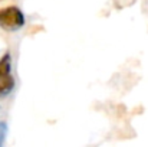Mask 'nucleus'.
<instances>
[{
	"label": "nucleus",
	"mask_w": 148,
	"mask_h": 147,
	"mask_svg": "<svg viewBox=\"0 0 148 147\" xmlns=\"http://www.w3.org/2000/svg\"><path fill=\"white\" fill-rule=\"evenodd\" d=\"M25 25V14L16 6L0 9V28L6 30H17Z\"/></svg>",
	"instance_id": "f257e3e1"
},
{
	"label": "nucleus",
	"mask_w": 148,
	"mask_h": 147,
	"mask_svg": "<svg viewBox=\"0 0 148 147\" xmlns=\"http://www.w3.org/2000/svg\"><path fill=\"white\" fill-rule=\"evenodd\" d=\"M10 69H12V58L10 53H4L0 59V79L10 75Z\"/></svg>",
	"instance_id": "f03ea898"
},
{
	"label": "nucleus",
	"mask_w": 148,
	"mask_h": 147,
	"mask_svg": "<svg viewBox=\"0 0 148 147\" xmlns=\"http://www.w3.org/2000/svg\"><path fill=\"white\" fill-rule=\"evenodd\" d=\"M13 87H14V79H13L10 75L1 78V79H0V97L7 95V94L13 90Z\"/></svg>",
	"instance_id": "7ed1b4c3"
},
{
	"label": "nucleus",
	"mask_w": 148,
	"mask_h": 147,
	"mask_svg": "<svg viewBox=\"0 0 148 147\" xmlns=\"http://www.w3.org/2000/svg\"><path fill=\"white\" fill-rule=\"evenodd\" d=\"M6 133H7V127H6V124H4V123H0V146L4 143Z\"/></svg>",
	"instance_id": "20e7f679"
}]
</instances>
